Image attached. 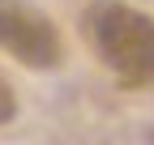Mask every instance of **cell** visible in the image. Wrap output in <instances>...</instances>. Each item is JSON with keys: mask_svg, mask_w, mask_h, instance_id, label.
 <instances>
[{"mask_svg": "<svg viewBox=\"0 0 154 145\" xmlns=\"http://www.w3.org/2000/svg\"><path fill=\"white\" fill-rule=\"evenodd\" d=\"M0 47L26 68H56L64 60L60 30L22 0H0Z\"/></svg>", "mask_w": 154, "mask_h": 145, "instance_id": "cell-2", "label": "cell"}, {"mask_svg": "<svg viewBox=\"0 0 154 145\" xmlns=\"http://www.w3.org/2000/svg\"><path fill=\"white\" fill-rule=\"evenodd\" d=\"M82 30L124 85H154V17L124 0H94L82 13Z\"/></svg>", "mask_w": 154, "mask_h": 145, "instance_id": "cell-1", "label": "cell"}, {"mask_svg": "<svg viewBox=\"0 0 154 145\" xmlns=\"http://www.w3.org/2000/svg\"><path fill=\"white\" fill-rule=\"evenodd\" d=\"M17 115V94H13V85L0 77V124H9Z\"/></svg>", "mask_w": 154, "mask_h": 145, "instance_id": "cell-3", "label": "cell"}]
</instances>
